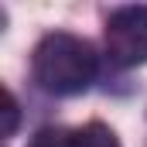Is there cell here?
<instances>
[{
    "mask_svg": "<svg viewBox=\"0 0 147 147\" xmlns=\"http://www.w3.org/2000/svg\"><path fill=\"white\" fill-rule=\"evenodd\" d=\"M17 123H21L17 96H14L10 89H3V137H14V134H17Z\"/></svg>",
    "mask_w": 147,
    "mask_h": 147,
    "instance_id": "5b68a950",
    "label": "cell"
},
{
    "mask_svg": "<svg viewBox=\"0 0 147 147\" xmlns=\"http://www.w3.org/2000/svg\"><path fill=\"white\" fill-rule=\"evenodd\" d=\"M69 137H72V127H41L28 147H69Z\"/></svg>",
    "mask_w": 147,
    "mask_h": 147,
    "instance_id": "277c9868",
    "label": "cell"
},
{
    "mask_svg": "<svg viewBox=\"0 0 147 147\" xmlns=\"http://www.w3.org/2000/svg\"><path fill=\"white\" fill-rule=\"evenodd\" d=\"M69 147H120V140H116V134H113V130L106 127V123L92 120V123L72 127Z\"/></svg>",
    "mask_w": 147,
    "mask_h": 147,
    "instance_id": "3957f363",
    "label": "cell"
},
{
    "mask_svg": "<svg viewBox=\"0 0 147 147\" xmlns=\"http://www.w3.org/2000/svg\"><path fill=\"white\" fill-rule=\"evenodd\" d=\"M106 58L116 69L147 65V3L116 7L106 17Z\"/></svg>",
    "mask_w": 147,
    "mask_h": 147,
    "instance_id": "7a4b0ae2",
    "label": "cell"
},
{
    "mask_svg": "<svg viewBox=\"0 0 147 147\" xmlns=\"http://www.w3.org/2000/svg\"><path fill=\"white\" fill-rule=\"evenodd\" d=\"M99 72L96 48L79 34L51 31L34 45L31 55V75L51 96H79L86 92Z\"/></svg>",
    "mask_w": 147,
    "mask_h": 147,
    "instance_id": "6da1fadb",
    "label": "cell"
}]
</instances>
